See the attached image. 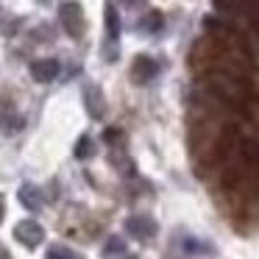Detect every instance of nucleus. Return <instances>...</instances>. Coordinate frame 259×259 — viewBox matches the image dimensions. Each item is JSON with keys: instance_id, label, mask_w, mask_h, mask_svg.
I'll list each match as a JSON object with an SVG mask.
<instances>
[{"instance_id": "1", "label": "nucleus", "mask_w": 259, "mask_h": 259, "mask_svg": "<svg viewBox=\"0 0 259 259\" xmlns=\"http://www.w3.org/2000/svg\"><path fill=\"white\" fill-rule=\"evenodd\" d=\"M59 23H62L64 34L70 39H81L87 28V17H84V9H81L78 0H64L59 6Z\"/></svg>"}, {"instance_id": "2", "label": "nucleus", "mask_w": 259, "mask_h": 259, "mask_svg": "<svg viewBox=\"0 0 259 259\" xmlns=\"http://www.w3.org/2000/svg\"><path fill=\"white\" fill-rule=\"evenodd\" d=\"M123 226L134 240H142V242H148L151 237H156V231H159L156 220H153L151 214H131V218H125Z\"/></svg>"}, {"instance_id": "3", "label": "nucleus", "mask_w": 259, "mask_h": 259, "mask_svg": "<svg viewBox=\"0 0 259 259\" xmlns=\"http://www.w3.org/2000/svg\"><path fill=\"white\" fill-rule=\"evenodd\" d=\"M23 125L25 120L17 112V106L6 95H0V134H17V131H23Z\"/></svg>"}, {"instance_id": "4", "label": "nucleus", "mask_w": 259, "mask_h": 259, "mask_svg": "<svg viewBox=\"0 0 259 259\" xmlns=\"http://www.w3.org/2000/svg\"><path fill=\"white\" fill-rule=\"evenodd\" d=\"M14 240L25 248H36L45 240V229H42L36 220H20V223L14 226Z\"/></svg>"}, {"instance_id": "5", "label": "nucleus", "mask_w": 259, "mask_h": 259, "mask_svg": "<svg viewBox=\"0 0 259 259\" xmlns=\"http://www.w3.org/2000/svg\"><path fill=\"white\" fill-rule=\"evenodd\" d=\"M159 62L153 56H145V53H142V56H137L134 62H131V78L137 81V84H148V81H153L159 75Z\"/></svg>"}, {"instance_id": "6", "label": "nucleus", "mask_w": 259, "mask_h": 259, "mask_svg": "<svg viewBox=\"0 0 259 259\" xmlns=\"http://www.w3.org/2000/svg\"><path fill=\"white\" fill-rule=\"evenodd\" d=\"M59 73H62V64L56 59H36V62H31V78L36 84H51V81L59 78Z\"/></svg>"}, {"instance_id": "7", "label": "nucleus", "mask_w": 259, "mask_h": 259, "mask_svg": "<svg viewBox=\"0 0 259 259\" xmlns=\"http://www.w3.org/2000/svg\"><path fill=\"white\" fill-rule=\"evenodd\" d=\"M84 106H87V114L95 120L103 117V112H106V101H103V92L98 90L95 84H87L84 87Z\"/></svg>"}, {"instance_id": "8", "label": "nucleus", "mask_w": 259, "mask_h": 259, "mask_svg": "<svg viewBox=\"0 0 259 259\" xmlns=\"http://www.w3.org/2000/svg\"><path fill=\"white\" fill-rule=\"evenodd\" d=\"M17 198H20V203H23L28 212H36V209H42V203H45V195H42V190L36 184H20V190H17Z\"/></svg>"}, {"instance_id": "9", "label": "nucleus", "mask_w": 259, "mask_h": 259, "mask_svg": "<svg viewBox=\"0 0 259 259\" xmlns=\"http://www.w3.org/2000/svg\"><path fill=\"white\" fill-rule=\"evenodd\" d=\"M181 251H184L187 256H214L218 248H214L212 242L201 240V237H184V240H181Z\"/></svg>"}, {"instance_id": "10", "label": "nucleus", "mask_w": 259, "mask_h": 259, "mask_svg": "<svg viewBox=\"0 0 259 259\" xmlns=\"http://www.w3.org/2000/svg\"><path fill=\"white\" fill-rule=\"evenodd\" d=\"M103 23H106V42H112V48L117 51V39H120V14L114 6H106L103 12Z\"/></svg>"}, {"instance_id": "11", "label": "nucleus", "mask_w": 259, "mask_h": 259, "mask_svg": "<svg viewBox=\"0 0 259 259\" xmlns=\"http://www.w3.org/2000/svg\"><path fill=\"white\" fill-rule=\"evenodd\" d=\"M125 253V242L120 237H109V242L103 245V256L106 259H120Z\"/></svg>"}, {"instance_id": "12", "label": "nucleus", "mask_w": 259, "mask_h": 259, "mask_svg": "<svg viewBox=\"0 0 259 259\" xmlns=\"http://www.w3.org/2000/svg\"><path fill=\"white\" fill-rule=\"evenodd\" d=\"M95 156V142H92V137H81L78 142H75V159H92Z\"/></svg>"}, {"instance_id": "13", "label": "nucleus", "mask_w": 259, "mask_h": 259, "mask_svg": "<svg viewBox=\"0 0 259 259\" xmlns=\"http://www.w3.org/2000/svg\"><path fill=\"white\" fill-rule=\"evenodd\" d=\"M48 259H84V256L67 245H51L48 248Z\"/></svg>"}, {"instance_id": "14", "label": "nucleus", "mask_w": 259, "mask_h": 259, "mask_svg": "<svg viewBox=\"0 0 259 259\" xmlns=\"http://www.w3.org/2000/svg\"><path fill=\"white\" fill-rule=\"evenodd\" d=\"M162 25H164V20H162V14H159V12H148L145 20H142V28H145L148 34H156V31H162Z\"/></svg>"}, {"instance_id": "15", "label": "nucleus", "mask_w": 259, "mask_h": 259, "mask_svg": "<svg viewBox=\"0 0 259 259\" xmlns=\"http://www.w3.org/2000/svg\"><path fill=\"white\" fill-rule=\"evenodd\" d=\"M103 140H106L109 145H114V142L123 140V134H120V131H114V128H106V131H103Z\"/></svg>"}, {"instance_id": "16", "label": "nucleus", "mask_w": 259, "mask_h": 259, "mask_svg": "<svg viewBox=\"0 0 259 259\" xmlns=\"http://www.w3.org/2000/svg\"><path fill=\"white\" fill-rule=\"evenodd\" d=\"M3 214H6V206H3V198H0V220H3Z\"/></svg>"}, {"instance_id": "17", "label": "nucleus", "mask_w": 259, "mask_h": 259, "mask_svg": "<svg viewBox=\"0 0 259 259\" xmlns=\"http://www.w3.org/2000/svg\"><path fill=\"white\" fill-rule=\"evenodd\" d=\"M120 259H137V256H128V253H123V256H120Z\"/></svg>"}]
</instances>
